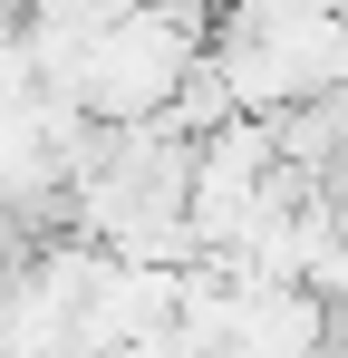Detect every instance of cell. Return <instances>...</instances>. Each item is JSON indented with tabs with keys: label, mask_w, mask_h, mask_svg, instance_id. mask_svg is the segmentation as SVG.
Listing matches in <instances>:
<instances>
[{
	"label": "cell",
	"mask_w": 348,
	"mask_h": 358,
	"mask_svg": "<svg viewBox=\"0 0 348 358\" xmlns=\"http://www.w3.org/2000/svg\"><path fill=\"white\" fill-rule=\"evenodd\" d=\"M203 68V29L184 0H136L126 20H107L78 59L49 78V97L87 107L97 126H145V117H174V97L194 87Z\"/></svg>",
	"instance_id": "1"
}]
</instances>
